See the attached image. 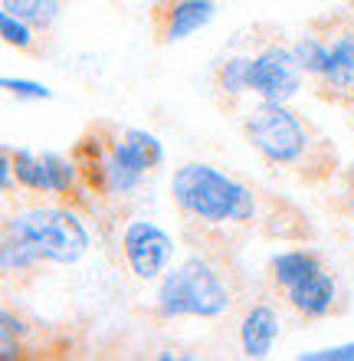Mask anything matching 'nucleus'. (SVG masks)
<instances>
[{
    "label": "nucleus",
    "mask_w": 354,
    "mask_h": 361,
    "mask_svg": "<svg viewBox=\"0 0 354 361\" xmlns=\"http://www.w3.org/2000/svg\"><path fill=\"white\" fill-rule=\"evenodd\" d=\"M171 200L187 220L207 227H263L282 240H305L312 233L298 210L286 217L279 214L289 207L286 200L269 197L266 190L203 161H187L174 171Z\"/></svg>",
    "instance_id": "f257e3e1"
},
{
    "label": "nucleus",
    "mask_w": 354,
    "mask_h": 361,
    "mask_svg": "<svg viewBox=\"0 0 354 361\" xmlns=\"http://www.w3.org/2000/svg\"><path fill=\"white\" fill-rule=\"evenodd\" d=\"M243 135L249 148H256L269 164L286 168L305 180H325L338 168V152L325 135L289 102H266L259 99L243 118Z\"/></svg>",
    "instance_id": "f03ea898"
},
{
    "label": "nucleus",
    "mask_w": 354,
    "mask_h": 361,
    "mask_svg": "<svg viewBox=\"0 0 354 361\" xmlns=\"http://www.w3.org/2000/svg\"><path fill=\"white\" fill-rule=\"evenodd\" d=\"M230 276L223 273L210 257L191 253L181 267L167 269L158 279V293H154V312L161 319H217L233 309Z\"/></svg>",
    "instance_id": "7ed1b4c3"
},
{
    "label": "nucleus",
    "mask_w": 354,
    "mask_h": 361,
    "mask_svg": "<svg viewBox=\"0 0 354 361\" xmlns=\"http://www.w3.org/2000/svg\"><path fill=\"white\" fill-rule=\"evenodd\" d=\"M4 227L17 230L39 250V257L53 263V267H72L86 257L89 227L82 224L72 207H59V204H30L4 217Z\"/></svg>",
    "instance_id": "20e7f679"
},
{
    "label": "nucleus",
    "mask_w": 354,
    "mask_h": 361,
    "mask_svg": "<svg viewBox=\"0 0 354 361\" xmlns=\"http://www.w3.org/2000/svg\"><path fill=\"white\" fill-rule=\"evenodd\" d=\"M302 66L286 43H266L249 56V92L266 102H289L302 89Z\"/></svg>",
    "instance_id": "39448f33"
},
{
    "label": "nucleus",
    "mask_w": 354,
    "mask_h": 361,
    "mask_svg": "<svg viewBox=\"0 0 354 361\" xmlns=\"http://www.w3.org/2000/svg\"><path fill=\"white\" fill-rule=\"evenodd\" d=\"M122 253L134 279L154 283V279H161L171 269L174 240L158 224L138 217V220H128V227L122 230Z\"/></svg>",
    "instance_id": "423d86ee"
},
{
    "label": "nucleus",
    "mask_w": 354,
    "mask_h": 361,
    "mask_svg": "<svg viewBox=\"0 0 354 361\" xmlns=\"http://www.w3.org/2000/svg\"><path fill=\"white\" fill-rule=\"evenodd\" d=\"M318 23L328 37V63L315 86L335 102L354 99V20L348 13H328Z\"/></svg>",
    "instance_id": "0eeeda50"
},
{
    "label": "nucleus",
    "mask_w": 354,
    "mask_h": 361,
    "mask_svg": "<svg viewBox=\"0 0 354 361\" xmlns=\"http://www.w3.org/2000/svg\"><path fill=\"white\" fill-rule=\"evenodd\" d=\"M217 17V0H154L151 30L154 39L171 47L194 37L197 30L210 27Z\"/></svg>",
    "instance_id": "6e6552de"
},
{
    "label": "nucleus",
    "mask_w": 354,
    "mask_h": 361,
    "mask_svg": "<svg viewBox=\"0 0 354 361\" xmlns=\"http://www.w3.org/2000/svg\"><path fill=\"white\" fill-rule=\"evenodd\" d=\"M282 299L302 319H328L341 305V286H338V276L322 263L308 276H302L298 283L282 289Z\"/></svg>",
    "instance_id": "1a4fd4ad"
},
{
    "label": "nucleus",
    "mask_w": 354,
    "mask_h": 361,
    "mask_svg": "<svg viewBox=\"0 0 354 361\" xmlns=\"http://www.w3.org/2000/svg\"><path fill=\"white\" fill-rule=\"evenodd\" d=\"M108 145H112V154L118 161L138 174H151L154 168L164 164V145L158 142V135L144 132V128H115V125H108Z\"/></svg>",
    "instance_id": "9d476101"
},
{
    "label": "nucleus",
    "mask_w": 354,
    "mask_h": 361,
    "mask_svg": "<svg viewBox=\"0 0 354 361\" xmlns=\"http://www.w3.org/2000/svg\"><path fill=\"white\" fill-rule=\"evenodd\" d=\"M279 332H282V322L276 309L269 302H253L239 319V348L246 358H266Z\"/></svg>",
    "instance_id": "9b49d317"
},
{
    "label": "nucleus",
    "mask_w": 354,
    "mask_h": 361,
    "mask_svg": "<svg viewBox=\"0 0 354 361\" xmlns=\"http://www.w3.org/2000/svg\"><path fill=\"white\" fill-rule=\"evenodd\" d=\"M46 259L39 257V250L30 243L23 233L4 227V237H0V269L7 279L13 276H30L33 269H39Z\"/></svg>",
    "instance_id": "f8f14e48"
},
{
    "label": "nucleus",
    "mask_w": 354,
    "mask_h": 361,
    "mask_svg": "<svg viewBox=\"0 0 354 361\" xmlns=\"http://www.w3.org/2000/svg\"><path fill=\"white\" fill-rule=\"evenodd\" d=\"M315 267H322V257L308 247H296V250H279L276 257L269 259V279L279 293L289 289L292 283H298L302 276H308Z\"/></svg>",
    "instance_id": "ddd939ff"
},
{
    "label": "nucleus",
    "mask_w": 354,
    "mask_h": 361,
    "mask_svg": "<svg viewBox=\"0 0 354 361\" xmlns=\"http://www.w3.org/2000/svg\"><path fill=\"white\" fill-rule=\"evenodd\" d=\"M213 92L220 99V105H236L243 95H249V56L236 53L227 56L223 63H217L213 69Z\"/></svg>",
    "instance_id": "4468645a"
},
{
    "label": "nucleus",
    "mask_w": 354,
    "mask_h": 361,
    "mask_svg": "<svg viewBox=\"0 0 354 361\" xmlns=\"http://www.w3.org/2000/svg\"><path fill=\"white\" fill-rule=\"evenodd\" d=\"M292 53H296L298 66L305 73L308 79H318L325 73V63H328V37H325V27L322 23H312L308 30H302L292 43Z\"/></svg>",
    "instance_id": "2eb2a0df"
},
{
    "label": "nucleus",
    "mask_w": 354,
    "mask_h": 361,
    "mask_svg": "<svg viewBox=\"0 0 354 361\" xmlns=\"http://www.w3.org/2000/svg\"><path fill=\"white\" fill-rule=\"evenodd\" d=\"M63 4L66 0H0V7L7 13L33 23L39 33H49L56 27V20L63 17Z\"/></svg>",
    "instance_id": "dca6fc26"
},
{
    "label": "nucleus",
    "mask_w": 354,
    "mask_h": 361,
    "mask_svg": "<svg viewBox=\"0 0 354 361\" xmlns=\"http://www.w3.org/2000/svg\"><path fill=\"white\" fill-rule=\"evenodd\" d=\"M10 152V161H13V174H17V188L30 190V194H46V164H43V154L30 152V148H13V145H4Z\"/></svg>",
    "instance_id": "f3484780"
},
{
    "label": "nucleus",
    "mask_w": 354,
    "mask_h": 361,
    "mask_svg": "<svg viewBox=\"0 0 354 361\" xmlns=\"http://www.w3.org/2000/svg\"><path fill=\"white\" fill-rule=\"evenodd\" d=\"M0 37H4V43L7 47H13L17 53H30V56H37L39 53V33L33 23H27V20L13 17V13H7V10H0Z\"/></svg>",
    "instance_id": "a211bd4d"
},
{
    "label": "nucleus",
    "mask_w": 354,
    "mask_h": 361,
    "mask_svg": "<svg viewBox=\"0 0 354 361\" xmlns=\"http://www.w3.org/2000/svg\"><path fill=\"white\" fill-rule=\"evenodd\" d=\"M0 86L7 89L13 99H20V102H46V99H53V89L43 86V82H33V79L4 76V79H0Z\"/></svg>",
    "instance_id": "6ab92c4d"
},
{
    "label": "nucleus",
    "mask_w": 354,
    "mask_h": 361,
    "mask_svg": "<svg viewBox=\"0 0 354 361\" xmlns=\"http://www.w3.org/2000/svg\"><path fill=\"white\" fill-rule=\"evenodd\" d=\"M298 361H354V342L331 345V348H318V352H302Z\"/></svg>",
    "instance_id": "aec40b11"
},
{
    "label": "nucleus",
    "mask_w": 354,
    "mask_h": 361,
    "mask_svg": "<svg viewBox=\"0 0 354 361\" xmlns=\"http://www.w3.org/2000/svg\"><path fill=\"white\" fill-rule=\"evenodd\" d=\"M0 188H4V194L17 190V174H13V161H10L7 148L0 152Z\"/></svg>",
    "instance_id": "412c9836"
},
{
    "label": "nucleus",
    "mask_w": 354,
    "mask_h": 361,
    "mask_svg": "<svg viewBox=\"0 0 354 361\" xmlns=\"http://www.w3.org/2000/svg\"><path fill=\"white\" fill-rule=\"evenodd\" d=\"M345 207H348V217L354 220V184L345 190Z\"/></svg>",
    "instance_id": "4be33fe9"
}]
</instances>
